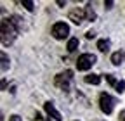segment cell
<instances>
[{
	"instance_id": "cell-1",
	"label": "cell",
	"mask_w": 125,
	"mask_h": 121,
	"mask_svg": "<svg viewBox=\"0 0 125 121\" xmlns=\"http://www.w3.org/2000/svg\"><path fill=\"white\" fill-rule=\"evenodd\" d=\"M18 17H10V19H4L2 21V45L7 47L16 40L18 35Z\"/></svg>"
},
{
	"instance_id": "cell-2",
	"label": "cell",
	"mask_w": 125,
	"mask_h": 121,
	"mask_svg": "<svg viewBox=\"0 0 125 121\" xmlns=\"http://www.w3.org/2000/svg\"><path fill=\"white\" fill-rule=\"evenodd\" d=\"M115 99L109 95V94H106V92H103L101 95H99V107H101V111L104 112V114H111L113 112V109H115Z\"/></svg>"
},
{
	"instance_id": "cell-3",
	"label": "cell",
	"mask_w": 125,
	"mask_h": 121,
	"mask_svg": "<svg viewBox=\"0 0 125 121\" xmlns=\"http://www.w3.org/2000/svg\"><path fill=\"white\" fill-rule=\"evenodd\" d=\"M96 64V55L94 54H82L76 59V69L78 71H87Z\"/></svg>"
},
{
	"instance_id": "cell-4",
	"label": "cell",
	"mask_w": 125,
	"mask_h": 121,
	"mask_svg": "<svg viewBox=\"0 0 125 121\" xmlns=\"http://www.w3.org/2000/svg\"><path fill=\"white\" fill-rule=\"evenodd\" d=\"M70 35V26L66 23H56L52 26V36L56 40H64Z\"/></svg>"
},
{
	"instance_id": "cell-5",
	"label": "cell",
	"mask_w": 125,
	"mask_h": 121,
	"mask_svg": "<svg viewBox=\"0 0 125 121\" xmlns=\"http://www.w3.org/2000/svg\"><path fill=\"white\" fill-rule=\"evenodd\" d=\"M68 17H70V21H73L75 24H82V23L87 19V12H85V9H82V7H75L73 10H70Z\"/></svg>"
},
{
	"instance_id": "cell-6",
	"label": "cell",
	"mask_w": 125,
	"mask_h": 121,
	"mask_svg": "<svg viewBox=\"0 0 125 121\" xmlns=\"http://www.w3.org/2000/svg\"><path fill=\"white\" fill-rule=\"evenodd\" d=\"M73 78V71H66V73H61L56 76V85L62 90H68L70 88V81Z\"/></svg>"
},
{
	"instance_id": "cell-7",
	"label": "cell",
	"mask_w": 125,
	"mask_h": 121,
	"mask_svg": "<svg viewBox=\"0 0 125 121\" xmlns=\"http://www.w3.org/2000/svg\"><path fill=\"white\" fill-rule=\"evenodd\" d=\"M43 109H45V112L49 114L54 121H62V118H61V112L56 109V105L52 104V102H45L43 104Z\"/></svg>"
},
{
	"instance_id": "cell-8",
	"label": "cell",
	"mask_w": 125,
	"mask_h": 121,
	"mask_svg": "<svg viewBox=\"0 0 125 121\" xmlns=\"http://www.w3.org/2000/svg\"><path fill=\"white\" fill-rule=\"evenodd\" d=\"M85 83H89V85H99L101 83V76H99V74H87V76H85Z\"/></svg>"
},
{
	"instance_id": "cell-9",
	"label": "cell",
	"mask_w": 125,
	"mask_h": 121,
	"mask_svg": "<svg viewBox=\"0 0 125 121\" xmlns=\"http://www.w3.org/2000/svg\"><path fill=\"white\" fill-rule=\"evenodd\" d=\"M66 49H68V52H75V50L78 49V38H70Z\"/></svg>"
},
{
	"instance_id": "cell-10",
	"label": "cell",
	"mask_w": 125,
	"mask_h": 121,
	"mask_svg": "<svg viewBox=\"0 0 125 121\" xmlns=\"http://www.w3.org/2000/svg\"><path fill=\"white\" fill-rule=\"evenodd\" d=\"M122 60H123V54H122V52H115V54L111 55V62H113L115 66H120Z\"/></svg>"
},
{
	"instance_id": "cell-11",
	"label": "cell",
	"mask_w": 125,
	"mask_h": 121,
	"mask_svg": "<svg viewBox=\"0 0 125 121\" xmlns=\"http://www.w3.org/2000/svg\"><path fill=\"white\" fill-rule=\"evenodd\" d=\"M97 49H99L101 52H108V50H109V42H108V40H99V42H97Z\"/></svg>"
},
{
	"instance_id": "cell-12",
	"label": "cell",
	"mask_w": 125,
	"mask_h": 121,
	"mask_svg": "<svg viewBox=\"0 0 125 121\" xmlns=\"http://www.w3.org/2000/svg\"><path fill=\"white\" fill-rule=\"evenodd\" d=\"M85 12H87V19H90V21H92L94 17H96V12H94V10H92V7H90V5H87V9H85Z\"/></svg>"
},
{
	"instance_id": "cell-13",
	"label": "cell",
	"mask_w": 125,
	"mask_h": 121,
	"mask_svg": "<svg viewBox=\"0 0 125 121\" xmlns=\"http://www.w3.org/2000/svg\"><path fill=\"white\" fill-rule=\"evenodd\" d=\"M115 90H116V92H118V94H122V92H123V90H125V81H123V80H120V81L116 83V86H115Z\"/></svg>"
},
{
	"instance_id": "cell-14",
	"label": "cell",
	"mask_w": 125,
	"mask_h": 121,
	"mask_svg": "<svg viewBox=\"0 0 125 121\" xmlns=\"http://www.w3.org/2000/svg\"><path fill=\"white\" fill-rule=\"evenodd\" d=\"M0 55H2V71H7V62H9V59H7V55L2 52V54H0Z\"/></svg>"
},
{
	"instance_id": "cell-15",
	"label": "cell",
	"mask_w": 125,
	"mask_h": 121,
	"mask_svg": "<svg viewBox=\"0 0 125 121\" xmlns=\"http://www.w3.org/2000/svg\"><path fill=\"white\" fill-rule=\"evenodd\" d=\"M106 81L109 83V85H113V86H116V80H115V76H113V74H106Z\"/></svg>"
},
{
	"instance_id": "cell-16",
	"label": "cell",
	"mask_w": 125,
	"mask_h": 121,
	"mask_svg": "<svg viewBox=\"0 0 125 121\" xmlns=\"http://www.w3.org/2000/svg\"><path fill=\"white\" fill-rule=\"evenodd\" d=\"M23 5H24L28 10H33V9H35V4H33V2H30V0H24V2H23Z\"/></svg>"
},
{
	"instance_id": "cell-17",
	"label": "cell",
	"mask_w": 125,
	"mask_h": 121,
	"mask_svg": "<svg viewBox=\"0 0 125 121\" xmlns=\"http://www.w3.org/2000/svg\"><path fill=\"white\" fill-rule=\"evenodd\" d=\"M9 121H21V118H19L18 114H12V116L9 118Z\"/></svg>"
},
{
	"instance_id": "cell-18",
	"label": "cell",
	"mask_w": 125,
	"mask_h": 121,
	"mask_svg": "<svg viewBox=\"0 0 125 121\" xmlns=\"http://www.w3.org/2000/svg\"><path fill=\"white\" fill-rule=\"evenodd\" d=\"M85 36H87V38L90 40V38H94V36H96V33H94L92 29H90V31H87V33H85Z\"/></svg>"
},
{
	"instance_id": "cell-19",
	"label": "cell",
	"mask_w": 125,
	"mask_h": 121,
	"mask_svg": "<svg viewBox=\"0 0 125 121\" xmlns=\"http://www.w3.org/2000/svg\"><path fill=\"white\" fill-rule=\"evenodd\" d=\"M104 7H106V9H111V7H113V2H111V0H108V2H104Z\"/></svg>"
},
{
	"instance_id": "cell-20",
	"label": "cell",
	"mask_w": 125,
	"mask_h": 121,
	"mask_svg": "<svg viewBox=\"0 0 125 121\" xmlns=\"http://www.w3.org/2000/svg\"><path fill=\"white\" fill-rule=\"evenodd\" d=\"M57 5H61V7H64V5H66V2H62V0H57Z\"/></svg>"
},
{
	"instance_id": "cell-21",
	"label": "cell",
	"mask_w": 125,
	"mask_h": 121,
	"mask_svg": "<svg viewBox=\"0 0 125 121\" xmlns=\"http://www.w3.org/2000/svg\"><path fill=\"white\" fill-rule=\"evenodd\" d=\"M120 116H122V119L125 121V111H122V112H120Z\"/></svg>"
}]
</instances>
